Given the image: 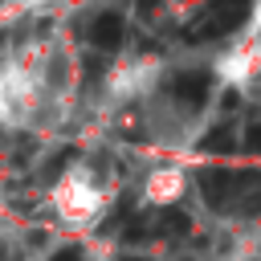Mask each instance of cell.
Instances as JSON below:
<instances>
[{
    "instance_id": "1",
    "label": "cell",
    "mask_w": 261,
    "mask_h": 261,
    "mask_svg": "<svg viewBox=\"0 0 261 261\" xmlns=\"http://www.w3.org/2000/svg\"><path fill=\"white\" fill-rule=\"evenodd\" d=\"M155 228H159L163 237H184V232L192 228V220H188V212H179V208H159V212H155Z\"/></svg>"
},
{
    "instance_id": "2",
    "label": "cell",
    "mask_w": 261,
    "mask_h": 261,
    "mask_svg": "<svg viewBox=\"0 0 261 261\" xmlns=\"http://www.w3.org/2000/svg\"><path fill=\"white\" fill-rule=\"evenodd\" d=\"M204 151H232V135H228V130L208 135V139H204Z\"/></svg>"
},
{
    "instance_id": "3",
    "label": "cell",
    "mask_w": 261,
    "mask_h": 261,
    "mask_svg": "<svg viewBox=\"0 0 261 261\" xmlns=\"http://www.w3.org/2000/svg\"><path fill=\"white\" fill-rule=\"evenodd\" d=\"M49 261H82V245H65V249H57Z\"/></svg>"
},
{
    "instance_id": "4",
    "label": "cell",
    "mask_w": 261,
    "mask_h": 261,
    "mask_svg": "<svg viewBox=\"0 0 261 261\" xmlns=\"http://www.w3.org/2000/svg\"><path fill=\"white\" fill-rule=\"evenodd\" d=\"M245 147H249V151H261V126H253V130L245 135Z\"/></svg>"
},
{
    "instance_id": "5",
    "label": "cell",
    "mask_w": 261,
    "mask_h": 261,
    "mask_svg": "<svg viewBox=\"0 0 261 261\" xmlns=\"http://www.w3.org/2000/svg\"><path fill=\"white\" fill-rule=\"evenodd\" d=\"M122 261H147V257H122Z\"/></svg>"
}]
</instances>
